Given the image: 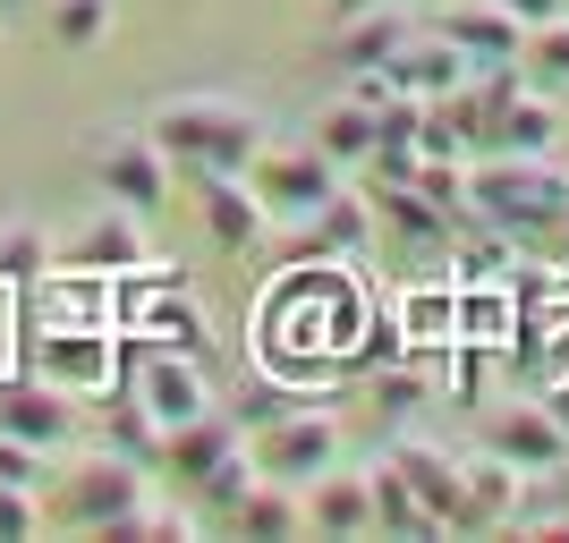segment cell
Returning a JSON list of instances; mask_svg holds the SVG:
<instances>
[{
  "instance_id": "31",
  "label": "cell",
  "mask_w": 569,
  "mask_h": 543,
  "mask_svg": "<svg viewBox=\"0 0 569 543\" xmlns=\"http://www.w3.org/2000/svg\"><path fill=\"white\" fill-rule=\"evenodd\" d=\"M417 195H426L451 230H476V213H468V162H417Z\"/></svg>"
},
{
  "instance_id": "43",
  "label": "cell",
  "mask_w": 569,
  "mask_h": 543,
  "mask_svg": "<svg viewBox=\"0 0 569 543\" xmlns=\"http://www.w3.org/2000/svg\"><path fill=\"white\" fill-rule=\"evenodd\" d=\"M561 263H569V221H561Z\"/></svg>"
},
{
  "instance_id": "7",
  "label": "cell",
  "mask_w": 569,
  "mask_h": 543,
  "mask_svg": "<svg viewBox=\"0 0 569 543\" xmlns=\"http://www.w3.org/2000/svg\"><path fill=\"white\" fill-rule=\"evenodd\" d=\"M247 188L263 195V213L272 221H307L323 195L340 188V170L315 153V144H263L256 162H247Z\"/></svg>"
},
{
  "instance_id": "38",
  "label": "cell",
  "mask_w": 569,
  "mask_h": 543,
  "mask_svg": "<svg viewBox=\"0 0 569 543\" xmlns=\"http://www.w3.org/2000/svg\"><path fill=\"white\" fill-rule=\"evenodd\" d=\"M281 408H298V400H289V391H272V382H263V391H247V400H238V433H256V425H272V416H281Z\"/></svg>"
},
{
  "instance_id": "14",
  "label": "cell",
  "mask_w": 569,
  "mask_h": 543,
  "mask_svg": "<svg viewBox=\"0 0 569 543\" xmlns=\"http://www.w3.org/2000/svg\"><path fill=\"white\" fill-rule=\"evenodd\" d=\"M247 442V433L230 425V416H213V408H204V416H188V425H170L162 442H153V467H170V484H204V475L221 467V459H230V450Z\"/></svg>"
},
{
  "instance_id": "17",
  "label": "cell",
  "mask_w": 569,
  "mask_h": 543,
  "mask_svg": "<svg viewBox=\"0 0 569 543\" xmlns=\"http://www.w3.org/2000/svg\"><path fill=\"white\" fill-rule=\"evenodd\" d=\"M382 459H391V467L408 475V493L426 501V510H433L442 526L459 519V450H442L433 433H400V442L382 450Z\"/></svg>"
},
{
  "instance_id": "2",
  "label": "cell",
  "mask_w": 569,
  "mask_h": 543,
  "mask_svg": "<svg viewBox=\"0 0 569 543\" xmlns=\"http://www.w3.org/2000/svg\"><path fill=\"white\" fill-rule=\"evenodd\" d=\"M144 137L162 144L179 170H247L272 144V128H263L256 102H238V94H170L162 111L144 119Z\"/></svg>"
},
{
  "instance_id": "5",
  "label": "cell",
  "mask_w": 569,
  "mask_h": 543,
  "mask_svg": "<svg viewBox=\"0 0 569 543\" xmlns=\"http://www.w3.org/2000/svg\"><path fill=\"white\" fill-rule=\"evenodd\" d=\"M153 493V475H144V459H128V450H86L69 467V484H60V501H51V519H69V526H119L137 501Z\"/></svg>"
},
{
  "instance_id": "8",
  "label": "cell",
  "mask_w": 569,
  "mask_h": 543,
  "mask_svg": "<svg viewBox=\"0 0 569 543\" xmlns=\"http://www.w3.org/2000/svg\"><path fill=\"white\" fill-rule=\"evenodd\" d=\"M94 179H102L111 204H128V213H144V221L170 204V153L144 137V128H119V137L94 144Z\"/></svg>"
},
{
  "instance_id": "37",
  "label": "cell",
  "mask_w": 569,
  "mask_h": 543,
  "mask_svg": "<svg viewBox=\"0 0 569 543\" xmlns=\"http://www.w3.org/2000/svg\"><path fill=\"white\" fill-rule=\"evenodd\" d=\"M417 162H426V153H417V144H375V153H366V179H417Z\"/></svg>"
},
{
  "instance_id": "41",
  "label": "cell",
  "mask_w": 569,
  "mask_h": 543,
  "mask_svg": "<svg viewBox=\"0 0 569 543\" xmlns=\"http://www.w3.org/2000/svg\"><path fill=\"white\" fill-rule=\"evenodd\" d=\"M26 9H43V0H0V18H26Z\"/></svg>"
},
{
  "instance_id": "23",
  "label": "cell",
  "mask_w": 569,
  "mask_h": 543,
  "mask_svg": "<svg viewBox=\"0 0 569 543\" xmlns=\"http://www.w3.org/2000/svg\"><path fill=\"white\" fill-rule=\"evenodd\" d=\"M230 526L238 535H298V526H307V493H298V484H281V475H256V493L238 501L230 510Z\"/></svg>"
},
{
  "instance_id": "26",
  "label": "cell",
  "mask_w": 569,
  "mask_h": 543,
  "mask_svg": "<svg viewBox=\"0 0 569 543\" xmlns=\"http://www.w3.org/2000/svg\"><path fill=\"white\" fill-rule=\"evenodd\" d=\"M519 69H527V86H545V94L569 102V9H561V18H545V26H527Z\"/></svg>"
},
{
  "instance_id": "9",
  "label": "cell",
  "mask_w": 569,
  "mask_h": 543,
  "mask_svg": "<svg viewBox=\"0 0 569 543\" xmlns=\"http://www.w3.org/2000/svg\"><path fill=\"white\" fill-rule=\"evenodd\" d=\"M0 433H18V442H34L51 459V450H77V442H86V416H77V400L60 391V382H43V374H0Z\"/></svg>"
},
{
  "instance_id": "15",
  "label": "cell",
  "mask_w": 569,
  "mask_h": 543,
  "mask_svg": "<svg viewBox=\"0 0 569 543\" xmlns=\"http://www.w3.org/2000/svg\"><path fill=\"white\" fill-rule=\"evenodd\" d=\"M60 263H77V272H128V263H144V213H128V204H102L86 230L60 247Z\"/></svg>"
},
{
  "instance_id": "32",
  "label": "cell",
  "mask_w": 569,
  "mask_h": 543,
  "mask_svg": "<svg viewBox=\"0 0 569 543\" xmlns=\"http://www.w3.org/2000/svg\"><path fill=\"white\" fill-rule=\"evenodd\" d=\"M256 450H247V442H238L230 450V459H221V467L213 475H204V484H196V501H204V510H213V519H230V510H238V501H247V493H256Z\"/></svg>"
},
{
  "instance_id": "33",
  "label": "cell",
  "mask_w": 569,
  "mask_h": 543,
  "mask_svg": "<svg viewBox=\"0 0 569 543\" xmlns=\"http://www.w3.org/2000/svg\"><path fill=\"white\" fill-rule=\"evenodd\" d=\"M102 433H111V450H128V459H144V467H153V442H162V433H153V416H144L128 391H111V400H102Z\"/></svg>"
},
{
  "instance_id": "30",
  "label": "cell",
  "mask_w": 569,
  "mask_h": 543,
  "mask_svg": "<svg viewBox=\"0 0 569 543\" xmlns=\"http://www.w3.org/2000/svg\"><path fill=\"white\" fill-rule=\"evenodd\" d=\"M400 331L408 349H433V340H451V281H426L400 298Z\"/></svg>"
},
{
  "instance_id": "10",
  "label": "cell",
  "mask_w": 569,
  "mask_h": 543,
  "mask_svg": "<svg viewBox=\"0 0 569 543\" xmlns=\"http://www.w3.org/2000/svg\"><path fill=\"white\" fill-rule=\"evenodd\" d=\"M519 501H527V467H510L501 450H459V519H451V535L510 526Z\"/></svg>"
},
{
  "instance_id": "24",
  "label": "cell",
  "mask_w": 569,
  "mask_h": 543,
  "mask_svg": "<svg viewBox=\"0 0 569 543\" xmlns=\"http://www.w3.org/2000/svg\"><path fill=\"white\" fill-rule=\"evenodd\" d=\"M315 153H323V162H332V170H357V162H366V153H375V111L340 94L332 111L315 119Z\"/></svg>"
},
{
  "instance_id": "36",
  "label": "cell",
  "mask_w": 569,
  "mask_h": 543,
  "mask_svg": "<svg viewBox=\"0 0 569 543\" xmlns=\"http://www.w3.org/2000/svg\"><path fill=\"white\" fill-rule=\"evenodd\" d=\"M0 484H43V450L18 442V433H0Z\"/></svg>"
},
{
  "instance_id": "29",
  "label": "cell",
  "mask_w": 569,
  "mask_h": 543,
  "mask_svg": "<svg viewBox=\"0 0 569 543\" xmlns=\"http://www.w3.org/2000/svg\"><path fill=\"white\" fill-rule=\"evenodd\" d=\"M43 18H51V34L69 51H94V43H111V0H43Z\"/></svg>"
},
{
  "instance_id": "40",
  "label": "cell",
  "mask_w": 569,
  "mask_h": 543,
  "mask_svg": "<svg viewBox=\"0 0 569 543\" xmlns=\"http://www.w3.org/2000/svg\"><path fill=\"white\" fill-rule=\"evenodd\" d=\"M501 9H510L519 26H545V18H561V0H501Z\"/></svg>"
},
{
  "instance_id": "44",
  "label": "cell",
  "mask_w": 569,
  "mask_h": 543,
  "mask_svg": "<svg viewBox=\"0 0 569 543\" xmlns=\"http://www.w3.org/2000/svg\"><path fill=\"white\" fill-rule=\"evenodd\" d=\"M561 9H569V0H561Z\"/></svg>"
},
{
  "instance_id": "22",
  "label": "cell",
  "mask_w": 569,
  "mask_h": 543,
  "mask_svg": "<svg viewBox=\"0 0 569 543\" xmlns=\"http://www.w3.org/2000/svg\"><path fill=\"white\" fill-rule=\"evenodd\" d=\"M366 493H375V535H400V543L442 535V519H433L426 501L408 493V475L391 467V459H375V467H366Z\"/></svg>"
},
{
  "instance_id": "1",
  "label": "cell",
  "mask_w": 569,
  "mask_h": 543,
  "mask_svg": "<svg viewBox=\"0 0 569 543\" xmlns=\"http://www.w3.org/2000/svg\"><path fill=\"white\" fill-rule=\"evenodd\" d=\"M468 213L501 238H536L569 221V170L561 153H476L468 162Z\"/></svg>"
},
{
  "instance_id": "39",
  "label": "cell",
  "mask_w": 569,
  "mask_h": 543,
  "mask_svg": "<svg viewBox=\"0 0 569 543\" xmlns=\"http://www.w3.org/2000/svg\"><path fill=\"white\" fill-rule=\"evenodd\" d=\"M382 94H400V86H391V69H349V102H366V111H375Z\"/></svg>"
},
{
  "instance_id": "20",
  "label": "cell",
  "mask_w": 569,
  "mask_h": 543,
  "mask_svg": "<svg viewBox=\"0 0 569 543\" xmlns=\"http://www.w3.org/2000/svg\"><path fill=\"white\" fill-rule=\"evenodd\" d=\"M493 450L510 467H527V475H552V467H569V425L552 408H510L493 425Z\"/></svg>"
},
{
  "instance_id": "16",
  "label": "cell",
  "mask_w": 569,
  "mask_h": 543,
  "mask_svg": "<svg viewBox=\"0 0 569 543\" xmlns=\"http://www.w3.org/2000/svg\"><path fill=\"white\" fill-rule=\"evenodd\" d=\"M382 69H391V86H400V94H417V102H433V94H451V86H468L476 77V60L459 43H442V34H408L400 51H391V60H382Z\"/></svg>"
},
{
  "instance_id": "18",
  "label": "cell",
  "mask_w": 569,
  "mask_h": 543,
  "mask_svg": "<svg viewBox=\"0 0 569 543\" xmlns=\"http://www.w3.org/2000/svg\"><path fill=\"white\" fill-rule=\"evenodd\" d=\"M307 526L315 535H375V493H366V475L357 467H323L307 475Z\"/></svg>"
},
{
  "instance_id": "19",
  "label": "cell",
  "mask_w": 569,
  "mask_h": 543,
  "mask_svg": "<svg viewBox=\"0 0 569 543\" xmlns=\"http://www.w3.org/2000/svg\"><path fill=\"white\" fill-rule=\"evenodd\" d=\"M366 247H375V204L349 195V188H332L298 221V255H366Z\"/></svg>"
},
{
  "instance_id": "25",
  "label": "cell",
  "mask_w": 569,
  "mask_h": 543,
  "mask_svg": "<svg viewBox=\"0 0 569 543\" xmlns=\"http://www.w3.org/2000/svg\"><path fill=\"white\" fill-rule=\"evenodd\" d=\"M366 204H375L382 230H400V238H442V230H451V221L417 195V179H375V188H366Z\"/></svg>"
},
{
  "instance_id": "28",
  "label": "cell",
  "mask_w": 569,
  "mask_h": 543,
  "mask_svg": "<svg viewBox=\"0 0 569 543\" xmlns=\"http://www.w3.org/2000/svg\"><path fill=\"white\" fill-rule=\"evenodd\" d=\"M102 535H111V543H188V535H196V510H179V501H162V493H144L137 510H128L119 526H102Z\"/></svg>"
},
{
  "instance_id": "27",
  "label": "cell",
  "mask_w": 569,
  "mask_h": 543,
  "mask_svg": "<svg viewBox=\"0 0 569 543\" xmlns=\"http://www.w3.org/2000/svg\"><path fill=\"white\" fill-rule=\"evenodd\" d=\"M51 263H60V238L51 230H34V221H9V230H0V281L9 289H34Z\"/></svg>"
},
{
  "instance_id": "6",
  "label": "cell",
  "mask_w": 569,
  "mask_h": 543,
  "mask_svg": "<svg viewBox=\"0 0 569 543\" xmlns=\"http://www.w3.org/2000/svg\"><path fill=\"white\" fill-rule=\"evenodd\" d=\"M247 450H256V467L263 475H281V484H307V475H323L340 459V416L332 408H281L272 425H256L247 433Z\"/></svg>"
},
{
  "instance_id": "4",
  "label": "cell",
  "mask_w": 569,
  "mask_h": 543,
  "mask_svg": "<svg viewBox=\"0 0 569 543\" xmlns=\"http://www.w3.org/2000/svg\"><path fill=\"white\" fill-rule=\"evenodd\" d=\"M119 356H128V374H119V391L153 416V433L188 425V416H204L213 408V382H204V356H179V349H153V340H137V331H119Z\"/></svg>"
},
{
  "instance_id": "34",
  "label": "cell",
  "mask_w": 569,
  "mask_h": 543,
  "mask_svg": "<svg viewBox=\"0 0 569 543\" xmlns=\"http://www.w3.org/2000/svg\"><path fill=\"white\" fill-rule=\"evenodd\" d=\"M442 356H451V349H442ZM485 382H493V340H459L451 391H459V400H485Z\"/></svg>"
},
{
  "instance_id": "13",
  "label": "cell",
  "mask_w": 569,
  "mask_h": 543,
  "mask_svg": "<svg viewBox=\"0 0 569 543\" xmlns=\"http://www.w3.org/2000/svg\"><path fill=\"white\" fill-rule=\"evenodd\" d=\"M433 34H442V43H459L476 69H493V60H519V51H527V26L510 18L501 0H451V9L433 18Z\"/></svg>"
},
{
  "instance_id": "35",
  "label": "cell",
  "mask_w": 569,
  "mask_h": 543,
  "mask_svg": "<svg viewBox=\"0 0 569 543\" xmlns=\"http://www.w3.org/2000/svg\"><path fill=\"white\" fill-rule=\"evenodd\" d=\"M43 526V493L34 484H0V535H34Z\"/></svg>"
},
{
  "instance_id": "3",
  "label": "cell",
  "mask_w": 569,
  "mask_h": 543,
  "mask_svg": "<svg viewBox=\"0 0 569 543\" xmlns=\"http://www.w3.org/2000/svg\"><path fill=\"white\" fill-rule=\"evenodd\" d=\"M26 374L60 382L69 400H111L128 356H119V323H34L26 340Z\"/></svg>"
},
{
  "instance_id": "21",
  "label": "cell",
  "mask_w": 569,
  "mask_h": 543,
  "mask_svg": "<svg viewBox=\"0 0 569 543\" xmlns=\"http://www.w3.org/2000/svg\"><path fill=\"white\" fill-rule=\"evenodd\" d=\"M408 34H417L408 0H375V9H357V18H340V69H382Z\"/></svg>"
},
{
  "instance_id": "11",
  "label": "cell",
  "mask_w": 569,
  "mask_h": 543,
  "mask_svg": "<svg viewBox=\"0 0 569 543\" xmlns=\"http://www.w3.org/2000/svg\"><path fill=\"white\" fill-rule=\"evenodd\" d=\"M561 144H569V102L545 94V86H519L501 111H485L476 153H561Z\"/></svg>"
},
{
  "instance_id": "42",
  "label": "cell",
  "mask_w": 569,
  "mask_h": 543,
  "mask_svg": "<svg viewBox=\"0 0 569 543\" xmlns=\"http://www.w3.org/2000/svg\"><path fill=\"white\" fill-rule=\"evenodd\" d=\"M332 9H340V18H357V9H375V0H332Z\"/></svg>"
},
{
  "instance_id": "12",
  "label": "cell",
  "mask_w": 569,
  "mask_h": 543,
  "mask_svg": "<svg viewBox=\"0 0 569 543\" xmlns=\"http://www.w3.org/2000/svg\"><path fill=\"white\" fill-rule=\"evenodd\" d=\"M196 204H204V230H213V247H230V255H247V247H263L272 238V213H263V195L247 188V170H196Z\"/></svg>"
}]
</instances>
